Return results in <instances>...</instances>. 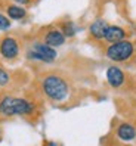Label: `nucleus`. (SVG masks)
Listing matches in <instances>:
<instances>
[{"instance_id": "nucleus-1", "label": "nucleus", "mask_w": 136, "mask_h": 146, "mask_svg": "<svg viewBox=\"0 0 136 146\" xmlns=\"http://www.w3.org/2000/svg\"><path fill=\"white\" fill-rule=\"evenodd\" d=\"M40 90L52 104H64L71 96V84L67 77L58 72H47L40 78Z\"/></svg>"}, {"instance_id": "nucleus-2", "label": "nucleus", "mask_w": 136, "mask_h": 146, "mask_svg": "<svg viewBox=\"0 0 136 146\" xmlns=\"http://www.w3.org/2000/svg\"><path fill=\"white\" fill-rule=\"evenodd\" d=\"M37 112V105L31 99L3 94L0 96V118L31 117Z\"/></svg>"}, {"instance_id": "nucleus-3", "label": "nucleus", "mask_w": 136, "mask_h": 146, "mask_svg": "<svg viewBox=\"0 0 136 146\" xmlns=\"http://www.w3.org/2000/svg\"><path fill=\"white\" fill-rule=\"evenodd\" d=\"M136 55V44L130 40L113 43L105 47V56L113 62H129Z\"/></svg>"}, {"instance_id": "nucleus-4", "label": "nucleus", "mask_w": 136, "mask_h": 146, "mask_svg": "<svg viewBox=\"0 0 136 146\" xmlns=\"http://www.w3.org/2000/svg\"><path fill=\"white\" fill-rule=\"evenodd\" d=\"M25 58L31 62L52 64L58 58V52L55 47L47 46L43 41H34L25 52Z\"/></svg>"}, {"instance_id": "nucleus-5", "label": "nucleus", "mask_w": 136, "mask_h": 146, "mask_svg": "<svg viewBox=\"0 0 136 146\" xmlns=\"http://www.w3.org/2000/svg\"><path fill=\"white\" fill-rule=\"evenodd\" d=\"M21 55V43L15 36L0 38V58L6 62H15Z\"/></svg>"}, {"instance_id": "nucleus-6", "label": "nucleus", "mask_w": 136, "mask_h": 146, "mask_svg": "<svg viewBox=\"0 0 136 146\" xmlns=\"http://www.w3.org/2000/svg\"><path fill=\"white\" fill-rule=\"evenodd\" d=\"M105 78H107V83L111 86L113 89H121L126 84L127 77H126V72L120 66L111 65V66H108L107 71H105Z\"/></svg>"}, {"instance_id": "nucleus-7", "label": "nucleus", "mask_w": 136, "mask_h": 146, "mask_svg": "<svg viewBox=\"0 0 136 146\" xmlns=\"http://www.w3.org/2000/svg\"><path fill=\"white\" fill-rule=\"evenodd\" d=\"M127 30L124 27H120V25H108V28L104 34V41L107 44H113V43H118L127 40Z\"/></svg>"}, {"instance_id": "nucleus-8", "label": "nucleus", "mask_w": 136, "mask_h": 146, "mask_svg": "<svg viewBox=\"0 0 136 146\" xmlns=\"http://www.w3.org/2000/svg\"><path fill=\"white\" fill-rule=\"evenodd\" d=\"M65 41H67V37L59 28H49L43 34V43H46L50 47H55V49L61 47L65 44Z\"/></svg>"}, {"instance_id": "nucleus-9", "label": "nucleus", "mask_w": 136, "mask_h": 146, "mask_svg": "<svg viewBox=\"0 0 136 146\" xmlns=\"http://www.w3.org/2000/svg\"><path fill=\"white\" fill-rule=\"evenodd\" d=\"M108 22L105 19H102V18H98L95 19L93 22H90L89 25V36L92 40H95V41H104V34L108 28Z\"/></svg>"}, {"instance_id": "nucleus-10", "label": "nucleus", "mask_w": 136, "mask_h": 146, "mask_svg": "<svg viewBox=\"0 0 136 146\" xmlns=\"http://www.w3.org/2000/svg\"><path fill=\"white\" fill-rule=\"evenodd\" d=\"M115 136L121 142H132L136 139V128L129 123H120L115 128Z\"/></svg>"}, {"instance_id": "nucleus-11", "label": "nucleus", "mask_w": 136, "mask_h": 146, "mask_svg": "<svg viewBox=\"0 0 136 146\" xmlns=\"http://www.w3.org/2000/svg\"><path fill=\"white\" fill-rule=\"evenodd\" d=\"M6 16L9 18L11 21H22L25 16H27V9L24 6L19 5H7L6 6Z\"/></svg>"}, {"instance_id": "nucleus-12", "label": "nucleus", "mask_w": 136, "mask_h": 146, "mask_svg": "<svg viewBox=\"0 0 136 146\" xmlns=\"http://www.w3.org/2000/svg\"><path fill=\"white\" fill-rule=\"evenodd\" d=\"M61 30L62 33H64V36L67 37V38H70V37H74L75 36V24L74 22H71V21H65V22H62L61 24Z\"/></svg>"}, {"instance_id": "nucleus-13", "label": "nucleus", "mask_w": 136, "mask_h": 146, "mask_svg": "<svg viewBox=\"0 0 136 146\" xmlns=\"http://www.w3.org/2000/svg\"><path fill=\"white\" fill-rule=\"evenodd\" d=\"M11 81H12L11 72L7 71L3 65H0V87H6V86H9Z\"/></svg>"}, {"instance_id": "nucleus-14", "label": "nucleus", "mask_w": 136, "mask_h": 146, "mask_svg": "<svg viewBox=\"0 0 136 146\" xmlns=\"http://www.w3.org/2000/svg\"><path fill=\"white\" fill-rule=\"evenodd\" d=\"M12 28V21L5 13L0 12V31H9Z\"/></svg>"}, {"instance_id": "nucleus-15", "label": "nucleus", "mask_w": 136, "mask_h": 146, "mask_svg": "<svg viewBox=\"0 0 136 146\" xmlns=\"http://www.w3.org/2000/svg\"><path fill=\"white\" fill-rule=\"evenodd\" d=\"M11 2L15 5H19V6H28L33 0H11Z\"/></svg>"}, {"instance_id": "nucleus-16", "label": "nucleus", "mask_w": 136, "mask_h": 146, "mask_svg": "<svg viewBox=\"0 0 136 146\" xmlns=\"http://www.w3.org/2000/svg\"><path fill=\"white\" fill-rule=\"evenodd\" d=\"M0 137H2V130H0Z\"/></svg>"}]
</instances>
